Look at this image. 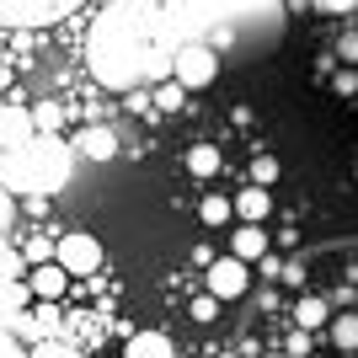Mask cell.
Segmentation results:
<instances>
[{"instance_id": "1", "label": "cell", "mask_w": 358, "mask_h": 358, "mask_svg": "<svg viewBox=\"0 0 358 358\" xmlns=\"http://www.w3.org/2000/svg\"><path fill=\"white\" fill-rule=\"evenodd\" d=\"M278 0H113L86 38L96 86L134 91L171 80L182 48H214L230 64H252L284 43Z\"/></svg>"}, {"instance_id": "2", "label": "cell", "mask_w": 358, "mask_h": 358, "mask_svg": "<svg viewBox=\"0 0 358 358\" xmlns=\"http://www.w3.org/2000/svg\"><path fill=\"white\" fill-rule=\"evenodd\" d=\"M70 166H75V145H64L59 134H32L27 145L0 150V182H6V193H27V198L59 193L70 182Z\"/></svg>"}, {"instance_id": "3", "label": "cell", "mask_w": 358, "mask_h": 358, "mask_svg": "<svg viewBox=\"0 0 358 358\" xmlns=\"http://www.w3.org/2000/svg\"><path fill=\"white\" fill-rule=\"evenodd\" d=\"M86 0H0V27H48Z\"/></svg>"}, {"instance_id": "4", "label": "cell", "mask_w": 358, "mask_h": 358, "mask_svg": "<svg viewBox=\"0 0 358 358\" xmlns=\"http://www.w3.org/2000/svg\"><path fill=\"white\" fill-rule=\"evenodd\" d=\"M70 278H91V273L102 268V241L91 236V230H70V236H59V257H54Z\"/></svg>"}, {"instance_id": "5", "label": "cell", "mask_w": 358, "mask_h": 358, "mask_svg": "<svg viewBox=\"0 0 358 358\" xmlns=\"http://www.w3.org/2000/svg\"><path fill=\"white\" fill-rule=\"evenodd\" d=\"M220 70H224V59L214 54V48H182L177 54V64H171V80H182L187 91H203V86H214L220 80Z\"/></svg>"}, {"instance_id": "6", "label": "cell", "mask_w": 358, "mask_h": 358, "mask_svg": "<svg viewBox=\"0 0 358 358\" xmlns=\"http://www.w3.org/2000/svg\"><path fill=\"white\" fill-rule=\"evenodd\" d=\"M203 278H209V294L220 299H241L246 289H252V273H246V262L241 257H214L209 268H203Z\"/></svg>"}, {"instance_id": "7", "label": "cell", "mask_w": 358, "mask_h": 358, "mask_svg": "<svg viewBox=\"0 0 358 358\" xmlns=\"http://www.w3.org/2000/svg\"><path fill=\"white\" fill-rule=\"evenodd\" d=\"M75 155H86V161H113L118 155V134L107 129V123H91V129H80V139H75Z\"/></svg>"}, {"instance_id": "8", "label": "cell", "mask_w": 358, "mask_h": 358, "mask_svg": "<svg viewBox=\"0 0 358 358\" xmlns=\"http://www.w3.org/2000/svg\"><path fill=\"white\" fill-rule=\"evenodd\" d=\"M64 289H70V273H64L59 262H43V268L27 273V294L32 299H59Z\"/></svg>"}, {"instance_id": "9", "label": "cell", "mask_w": 358, "mask_h": 358, "mask_svg": "<svg viewBox=\"0 0 358 358\" xmlns=\"http://www.w3.org/2000/svg\"><path fill=\"white\" fill-rule=\"evenodd\" d=\"M32 134H38V123H32V113H27V107H6V113H0V150L27 145Z\"/></svg>"}, {"instance_id": "10", "label": "cell", "mask_w": 358, "mask_h": 358, "mask_svg": "<svg viewBox=\"0 0 358 358\" xmlns=\"http://www.w3.org/2000/svg\"><path fill=\"white\" fill-rule=\"evenodd\" d=\"M230 257H241V262H262V257H268V230H262V224H241L236 236H230Z\"/></svg>"}, {"instance_id": "11", "label": "cell", "mask_w": 358, "mask_h": 358, "mask_svg": "<svg viewBox=\"0 0 358 358\" xmlns=\"http://www.w3.org/2000/svg\"><path fill=\"white\" fill-rule=\"evenodd\" d=\"M268 214H273V193H268V187H257V182H252L246 193H236V220L241 224H262Z\"/></svg>"}, {"instance_id": "12", "label": "cell", "mask_w": 358, "mask_h": 358, "mask_svg": "<svg viewBox=\"0 0 358 358\" xmlns=\"http://www.w3.org/2000/svg\"><path fill=\"white\" fill-rule=\"evenodd\" d=\"M123 358H177V353H171V337H166V331H134V337L123 343Z\"/></svg>"}, {"instance_id": "13", "label": "cell", "mask_w": 358, "mask_h": 358, "mask_svg": "<svg viewBox=\"0 0 358 358\" xmlns=\"http://www.w3.org/2000/svg\"><path fill=\"white\" fill-rule=\"evenodd\" d=\"M294 327H299V331H321V327H331V305H327L321 294H305V299L294 305Z\"/></svg>"}, {"instance_id": "14", "label": "cell", "mask_w": 358, "mask_h": 358, "mask_svg": "<svg viewBox=\"0 0 358 358\" xmlns=\"http://www.w3.org/2000/svg\"><path fill=\"white\" fill-rule=\"evenodd\" d=\"M182 166H187L193 177H214V171L224 166V150L220 145H193L187 155H182Z\"/></svg>"}, {"instance_id": "15", "label": "cell", "mask_w": 358, "mask_h": 358, "mask_svg": "<svg viewBox=\"0 0 358 358\" xmlns=\"http://www.w3.org/2000/svg\"><path fill=\"white\" fill-rule=\"evenodd\" d=\"M331 348L337 353H358V310H343V315H331Z\"/></svg>"}, {"instance_id": "16", "label": "cell", "mask_w": 358, "mask_h": 358, "mask_svg": "<svg viewBox=\"0 0 358 358\" xmlns=\"http://www.w3.org/2000/svg\"><path fill=\"white\" fill-rule=\"evenodd\" d=\"M198 220L209 224V230H220V224L236 220V198H224V193H209L203 203H198Z\"/></svg>"}, {"instance_id": "17", "label": "cell", "mask_w": 358, "mask_h": 358, "mask_svg": "<svg viewBox=\"0 0 358 358\" xmlns=\"http://www.w3.org/2000/svg\"><path fill=\"white\" fill-rule=\"evenodd\" d=\"M150 96H155V113H182V96H187V86H182V80H161Z\"/></svg>"}, {"instance_id": "18", "label": "cell", "mask_w": 358, "mask_h": 358, "mask_svg": "<svg viewBox=\"0 0 358 358\" xmlns=\"http://www.w3.org/2000/svg\"><path fill=\"white\" fill-rule=\"evenodd\" d=\"M54 257H59V241H48V236L27 241V262H32V268H43V262H54Z\"/></svg>"}, {"instance_id": "19", "label": "cell", "mask_w": 358, "mask_h": 358, "mask_svg": "<svg viewBox=\"0 0 358 358\" xmlns=\"http://www.w3.org/2000/svg\"><path fill=\"white\" fill-rule=\"evenodd\" d=\"M252 182L257 187H273V182H278V155H257L252 161Z\"/></svg>"}, {"instance_id": "20", "label": "cell", "mask_w": 358, "mask_h": 358, "mask_svg": "<svg viewBox=\"0 0 358 358\" xmlns=\"http://www.w3.org/2000/svg\"><path fill=\"white\" fill-rule=\"evenodd\" d=\"M32 123H38V134H59V107L38 102V107H32Z\"/></svg>"}, {"instance_id": "21", "label": "cell", "mask_w": 358, "mask_h": 358, "mask_svg": "<svg viewBox=\"0 0 358 358\" xmlns=\"http://www.w3.org/2000/svg\"><path fill=\"white\" fill-rule=\"evenodd\" d=\"M358 91V70L353 64H337V75H331V96H353Z\"/></svg>"}, {"instance_id": "22", "label": "cell", "mask_w": 358, "mask_h": 358, "mask_svg": "<svg viewBox=\"0 0 358 358\" xmlns=\"http://www.w3.org/2000/svg\"><path fill=\"white\" fill-rule=\"evenodd\" d=\"M337 59H343V64H358V32H343V38H337Z\"/></svg>"}, {"instance_id": "23", "label": "cell", "mask_w": 358, "mask_h": 358, "mask_svg": "<svg viewBox=\"0 0 358 358\" xmlns=\"http://www.w3.org/2000/svg\"><path fill=\"white\" fill-rule=\"evenodd\" d=\"M214 315H220V299H214V294L193 299V321H214Z\"/></svg>"}, {"instance_id": "24", "label": "cell", "mask_w": 358, "mask_h": 358, "mask_svg": "<svg viewBox=\"0 0 358 358\" xmlns=\"http://www.w3.org/2000/svg\"><path fill=\"white\" fill-rule=\"evenodd\" d=\"M310 6H315V11H331V16H343V11H353L358 0H310Z\"/></svg>"}, {"instance_id": "25", "label": "cell", "mask_w": 358, "mask_h": 358, "mask_svg": "<svg viewBox=\"0 0 358 358\" xmlns=\"http://www.w3.org/2000/svg\"><path fill=\"white\" fill-rule=\"evenodd\" d=\"M284 284H305V262H284Z\"/></svg>"}, {"instance_id": "26", "label": "cell", "mask_w": 358, "mask_h": 358, "mask_svg": "<svg viewBox=\"0 0 358 358\" xmlns=\"http://www.w3.org/2000/svg\"><path fill=\"white\" fill-rule=\"evenodd\" d=\"M11 220V203H6V182H0V224Z\"/></svg>"}, {"instance_id": "27", "label": "cell", "mask_w": 358, "mask_h": 358, "mask_svg": "<svg viewBox=\"0 0 358 358\" xmlns=\"http://www.w3.org/2000/svg\"><path fill=\"white\" fill-rule=\"evenodd\" d=\"M337 358H358V353H337Z\"/></svg>"}, {"instance_id": "28", "label": "cell", "mask_w": 358, "mask_h": 358, "mask_svg": "<svg viewBox=\"0 0 358 358\" xmlns=\"http://www.w3.org/2000/svg\"><path fill=\"white\" fill-rule=\"evenodd\" d=\"M273 358H289V353H273Z\"/></svg>"}, {"instance_id": "29", "label": "cell", "mask_w": 358, "mask_h": 358, "mask_svg": "<svg viewBox=\"0 0 358 358\" xmlns=\"http://www.w3.org/2000/svg\"><path fill=\"white\" fill-rule=\"evenodd\" d=\"M353 310H358V299H353Z\"/></svg>"}]
</instances>
